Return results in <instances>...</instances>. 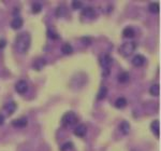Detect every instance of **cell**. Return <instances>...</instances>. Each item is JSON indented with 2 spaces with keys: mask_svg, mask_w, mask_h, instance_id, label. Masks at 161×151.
Returning a JSON list of instances; mask_svg holds the SVG:
<instances>
[{
  "mask_svg": "<svg viewBox=\"0 0 161 151\" xmlns=\"http://www.w3.org/2000/svg\"><path fill=\"white\" fill-rule=\"evenodd\" d=\"M31 37L28 33H21L15 39V49L19 54H25L30 48Z\"/></svg>",
  "mask_w": 161,
  "mask_h": 151,
  "instance_id": "1",
  "label": "cell"
},
{
  "mask_svg": "<svg viewBox=\"0 0 161 151\" xmlns=\"http://www.w3.org/2000/svg\"><path fill=\"white\" fill-rule=\"evenodd\" d=\"M138 44L135 41H128V42H124L119 47V53L122 56L124 57H128L130 56L134 51H135Z\"/></svg>",
  "mask_w": 161,
  "mask_h": 151,
  "instance_id": "2",
  "label": "cell"
},
{
  "mask_svg": "<svg viewBox=\"0 0 161 151\" xmlns=\"http://www.w3.org/2000/svg\"><path fill=\"white\" fill-rule=\"evenodd\" d=\"M76 121H77V117H76V114L74 113L73 111H68L62 116L61 125L64 126V128H67V126H71V125H73V124L76 123Z\"/></svg>",
  "mask_w": 161,
  "mask_h": 151,
  "instance_id": "3",
  "label": "cell"
},
{
  "mask_svg": "<svg viewBox=\"0 0 161 151\" xmlns=\"http://www.w3.org/2000/svg\"><path fill=\"white\" fill-rule=\"evenodd\" d=\"M99 62H100V65L103 68V70H110V67H111V65H112L113 59L108 54H102L99 57Z\"/></svg>",
  "mask_w": 161,
  "mask_h": 151,
  "instance_id": "4",
  "label": "cell"
},
{
  "mask_svg": "<svg viewBox=\"0 0 161 151\" xmlns=\"http://www.w3.org/2000/svg\"><path fill=\"white\" fill-rule=\"evenodd\" d=\"M15 90L19 92V94H24L27 92L28 90V84L25 80H19V81L16 82L15 84Z\"/></svg>",
  "mask_w": 161,
  "mask_h": 151,
  "instance_id": "5",
  "label": "cell"
},
{
  "mask_svg": "<svg viewBox=\"0 0 161 151\" xmlns=\"http://www.w3.org/2000/svg\"><path fill=\"white\" fill-rule=\"evenodd\" d=\"M16 107H17V105H16L15 102H8V104H5V106H3V109L5 110V112L8 113V116H10V114L14 113V111L16 110Z\"/></svg>",
  "mask_w": 161,
  "mask_h": 151,
  "instance_id": "6",
  "label": "cell"
},
{
  "mask_svg": "<svg viewBox=\"0 0 161 151\" xmlns=\"http://www.w3.org/2000/svg\"><path fill=\"white\" fill-rule=\"evenodd\" d=\"M145 63V57L143 55H141V54H138V55H135L133 58H132V65L135 66V67H141V66H143Z\"/></svg>",
  "mask_w": 161,
  "mask_h": 151,
  "instance_id": "7",
  "label": "cell"
},
{
  "mask_svg": "<svg viewBox=\"0 0 161 151\" xmlns=\"http://www.w3.org/2000/svg\"><path fill=\"white\" fill-rule=\"evenodd\" d=\"M45 65H46L45 58L39 57V58H37L35 62H33V65H32V67H33V69H35V70H41Z\"/></svg>",
  "mask_w": 161,
  "mask_h": 151,
  "instance_id": "8",
  "label": "cell"
},
{
  "mask_svg": "<svg viewBox=\"0 0 161 151\" xmlns=\"http://www.w3.org/2000/svg\"><path fill=\"white\" fill-rule=\"evenodd\" d=\"M86 132H87V128H86V126L84 125V124H80V125H77L74 128V134H75L77 137H83V136H85Z\"/></svg>",
  "mask_w": 161,
  "mask_h": 151,
  "instance_id": "9",
  "label": "cell"
},
{
  "mask_svg": "<svg viewBox=\"0 0 161 151\" xmlns=\"http://www.w3.org/2000/svg\"><path fill=\"white\" fill-rule=\"evenodd\" d=\"M24 25V21L23 19H21V17L16 16L14 17V20L11 22V27L13 28V29H19V28H22Z\"/></svg>",
  "mask_w": 161,
  "mask_h": 151,
  "instance_id": "10",
  "label": "cell"
},
{
  "mask_svg": "<svg viewBox=\"0 0 161 151\" xmlns=\"http://www.w3.org/2000/svg\"><path fill=\"white\" fill-rule=\"evenodd\" d=\"M28 121L26 118H19V119H16L12 122V125L16 126V128H25L27 125Z\"/></svg>",
  "mask_w": 161,
  "mask_h": 151,
  "instance_id": "11",
  "label": "cell"
},
{
  "mask_svg": "<svg viewBox=\"0 0 161 151\" xmlns=\"http://www.w3.org/2000/svg\"><path fill=\"white\" fill-rule=\"evenodd\" d=\"M82 15L86 17H94V9L92 7H85L82 10Z\"/></svg>",
  "mask_w": 161,
  "mask_h": 151,
  "instance_id": "12",
  "label": "cell"
},
{
  "mask_svg": "<svg viewBox=\"0 0 161 151\" xmlns=\"http://www.w3.org/2000/svg\"><path fill=\"white\" fill-rule=\"evenodd\" d=\"M152 131L157 137H159V135H160V125H159L158 120L154 121V122L152 123Z\"/></svg>",
  "mask_w": 161,
  "mask_h": 151,
  "instance_id": "13",
  "label": "cell"
},
{
  "mask_svg": "<svg viewBox=\"0 0 161 151\" xmlns=\"http://www.w3.org/2000/svg\"><path fill=\"white\" fill-rule=\"evenodd\" d=\"M119 128H120V131H122V134L127 135L129 133V131H130V124H129L127 121H122L119 125Z\"/></svg>",
  "mask_w": 161,
  "mask_h": 151,
  "instance_id": "14",
  "label": "cell"
},
{
  "mask_svg": "<svg viewBox=\"0 0 161 151\" xmlns=\"http://www.w3.org/2000/svg\"><path fill=\"white\" fill-rule=\"evenodd\" d=\"M127 106V99L124 97H119L116 99L115 102V107L116 108H119V109H122Z\"/></svg>",
  "mask_w": 161,
  "mask_h": 151,
  "instance_id": "15",
  "label": "cell"
},
{
  "mask_svg": "<svg viewBox=\"0 0 161 151\" xmlns=\"http://www.w3.org/2000/svg\"><path fill=\"white\" fill-rule=\"evenodd\" d=\"M61 52L66 55H69L73 52V48L70 43H64L63 45L61 47Z\"/></svg>",
  "mask_w": 161,
  "mask_h": 151,
  "instance_id": "16",
  "label": "cell"
},
{
  "mask_svg": "<svg viewBox=\"0 0 161 151\" xmlns=\"http://www.w3.org/2000/svg\"><path fill=\"white\" fill-rule=\"evenodd\" d=\"M106 94H108V88H106V86H101L99 92H98V95H97V99H99V100L103 99L106 96Z\"/></svg>",
  "mask_w": 161,
  "mask_h": 151,
  "instance_id": "17",
  "label": "cell"
},
{
  "mask_svg": "<svg viewBox=\"0 0 161 151\" xmlns=\"http://www.w3.org/2000/svg\"><path fill=\"white\" fill-rule=\"evenodd\" d=\"M122 35H124L125 38H133L135 33H134V30L132 29L131 27H127V28H125L124 31H122Z\"/></svg>",
  "mask_w": 161,
  "mask_h": 151,
  "instance_id": "18",
  "label": "cell"
},
{
  "mask_svg": "<svg viewBox=\"0 0 161 151\" xmlns=\"http://www.w3.org/2000/svg\"><path fill=\"white\" fill-rule=\"evenodd\" d=\"M149 93L152 96H158L160 93V88H159V84H152L149 88Z\"/></svg>",
  "mask_w": 161,
  "mask_h": 151,
  "instance_id": "19",
  "label": "cell"
},
{
  "mask_svg": "<svg viewBox=\"0 0 161 151\" xmlns=\"http://www.w3.org/2000/svg\"><path fill=\"white\" fill-rule=\"evenodd\" d=\"M148 9L152 13H158L160 11V8H159V3L158 2H150L149 5H148Z\"/></svg>",
  "mask_w": 161,
  "mask_h": 151,
  "instance_id": "20",
  "label": "cell"
},
{
  "mask_svg": "<svg viewBox=\"0 0 161 151\" xmlns=\"http://www.w3.org/2000/svg\"><path fill=\"white\" fill-rule=\"evenodd\" d=\"M129 74L128 72H122V74L118 76V81L120 82V83H126V82L129 81Z\"/></svg>",
  "mask_w": 161,
  "mask_h": 151,
  "instance_id": "21",
  "label": "cell"
},
{
  "mask_svg": "<svg viewBox=\"0 0 161 151\" xmlns=\"http://www.w3.org/2000/svg\"><path fill=\"white\" fill-rule=\"evenodd\" d=\"M66 13H67V10H66V8H64L63 5H60V7H58L57 10H56V15H57V17L64 16Z\"/></svg>",
  "mask_w": 161,
  "mask_h": 151,
  "instance_id": "22",
  "label": "cell"
},
{
  "mask_svg": "<svg viewBox=\"0 0 161 151\" xmlns=\"http://www.w3.org/2000/svg\"><path fill=\"white\" fill-rule=\"evenodd\" d=\"M47 37L48 38H51V39H53V40H57V39H59V35H58L56 31H54V30H52V29H48L47 30Z\"/></svg>",
  "mask_w": 161,
  "mask_h": 151,
  "instance_id": "23",
  "label": "cell"
},
{
  "mask_svg": "<svg viewBox=\"0 0 161 151\" xmlns=\"http://www.w3.org/2000/svg\"><path fill=\"white\" fill-rule=\"evenodd\" d=\"M31 11L33 12V13H40V12L42 11V5H40V3H33L32 5V9Z\"/></svg>",
  "mask_w": 161,
  "mask_h": 151,
  "instance_id": "24",
  "label": "cell"
},
{
  "mask_svg": "<svg viewBox=\"0 0 161 151\" xmlns=\"http://www.w3.org/2000/svg\"><path fill=\"white\" fill-rule=\"evenodd\" d=\"M72 8L74 10H80V8H83V3H82V1L74 0V1H72Z\"/></svg>",
  "mask_w": 161,
  "mask_h": 151,
  "instance_id": "25",
  "label": "cell"
},
{
  "mask_svg": "<svg viewBox=\"0 0 161 151\" xmlns=\"http://www.w3.org/2000/svg\"><path fill=\"white\" fill-rule=\"evenodd\" d=\"M73 148V144L72 142H66V144H63L61 147H60V150L61 151H67L69 150V149Z\"/></svg>",
  "mask_w": 161,
  "mask_h": 151,
  "instance_id": "26",
  "label": "cell"
},
{
  "mask_svg": "<svg viewBox=\"0 0 161 151\" xmlns=\"http://www.w3.org/2000/svg\"><path fill=\"white\" fill-rule=\"evenodd\" d=\"M82 41H83V43L84 44H90L91 43V39H90V38H88V37H85V38H83V39H82Z\"/></svg>",
  "mask_w": 161,
  "mask_h": 151,
  "instance_id": "27",
  "label": "cell"
},
{
  "mask_svg": "<svg viewBox=\"0 0 161 151\" xmlns=\"http://www.w3.org/2000/svg\"><path fill=\"white\" fill-rule=\"evenodd\" d=\"M5 44H7V41L5 39H0V50H2L5 47Z\"/></svg>",
  "mask_w": 161,
  "mask_h": 151,
  "instance_id": "28",
  "label": "cell"
},
{
  "mask_svg": "<svg viewBox=\"0 0 161 151\" xmlns=\"http://www.w3.org/2000/svg\"><path fill=\"white\" fill-rule=\"evenodd\" d=\"M3 123H5V117L0 113V125H2Z\"/></svg>",
  "mask_w": 161,
  "mask_h": 151,
  "instance_id": "29",
  "label": "cell"
}]
</instances>
